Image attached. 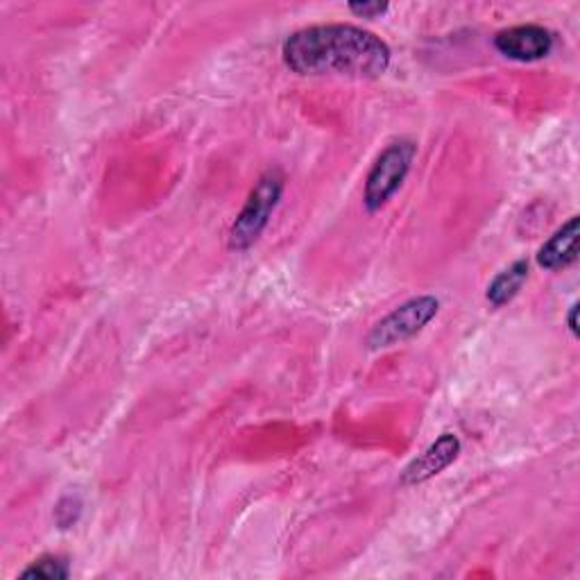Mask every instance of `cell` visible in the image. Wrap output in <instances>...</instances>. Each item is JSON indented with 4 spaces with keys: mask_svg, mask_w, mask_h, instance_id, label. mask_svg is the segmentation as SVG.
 <instances>
[{
    "mask_svg": "<svg viewBox=\"0 0 580 580\" xmlns=\"http://www.w3.org/2000/svg\"><path fill=\"white\" fill-rule=\"evenodd\" d=\"M461 454V440L454 433H442L422 456H417L404 472L402 485H420L442 470H446Z\"/></svg>",
    "mask_w": 580,
    "mask_h": 580,
    "instance_id": "cell-6",
    "label": "cell"
},
{
    "mask_svg": "<svg viewBox=\"0 0 580 580\" xmlns=\"http://www.w3.org/2000/svg\"><path fill=\"white\" fill-rule=\"evenodd\" d=\"M69 562L59 556H43L35 560L21 576L23 578H46V580H63L69 578Z\"/></svg>",
    "mask_w": 580,
    "mask_h": 580,
    "instance_id": "cell-9",
    "label": "cell"
},
{
    "mask_svg": "<svg viewBox=\"0 0 580 580\" xmlns=\"http://www.w3.org/2000/svg\"><path fill=\"white\" fill-rule=\"evenodd\" d=\"M567 322H569V332H571L573 336H578V302H573V304H571Z\"/></svg>",
    "mask_w": 580,
    "mask_h": 580,
    "instance_id": "cell-12",
    "label": "cell"
},
{
    "mask_svg": "<svg viewBox=\"0 0 580 580\" xmlns=\"http://www.w3.org/2000/svg\"><path fill=\"white\" fill-rule=\"evenodd\" d=\"M527 279H529V262H524V259L514 262L508 271H503L494 277V282L488 288V302L497 308L508 304L514 295L522 291Z\"/></svg>",
    "mask_w": 580,
    "mask_h": 580,
    "instance_id": "cell-8",
    "label": "cell"
},
{
    "mask_svg": "<svg viewBox=\"0 0 580 580\" xmlns=\"http://www.w3.org/2000/svg\"><path fill=\"white\" fill-rule=\"evenodd\" d=\"M286 67L297 76L381 78L391 67V48L370 30L350 23L297 30L282 48Z\"/></svg>",
    "mask_w": 580,
    "mask_h": 580,
    "instance_id": "cell-1",
    "label": "cell"
},
{
    "mask_svg": "<svg viewBox=\"0 0 580 580\" xmlns=\"http://www.w3.org/2000/svg\"><path fill=\"white\" fill-rule=\"evenodd\" d=\"M438 311H440V302L433 295H420L404 302L393 313L385 315L381 322H376L374 330L367 336V347L383 350L417 336L438 315Z\"/></svg>",
    "mask_w": 580,
    "mask_h": 580,
    "instance_id": "cell-4",
    "label": "cell"
},
{
    "mask_svg": "<svg viewBox=\"0 0 580 580\" xmlns=\"http://www.w3.org/2000/svg\"><path fill=\"white\" fill-rule=\"evenodd\" d=\"M494 48L514 61H538L551 52L553 35L542 26L508 28L494 37Z\"/></svg>",
    "mask_w": 580,
    "mask_h": 580,
    "instance_id": "cell-5",
    "label": "cell"
},
{
    "mask_svg": "<svg viewBox=\"0 0 580 580\" xmlns=\"http://www.w3.org/2000/svg\"><path fill=\"white\" fill-rule=\"evenodd\" d=\"M391 10L389 3H350V12L363 19H374Z\"/></svg>",
    "mask_w": 580,
    "mask_h": 580,
    "instance_id": "cell-11",
    "label": "cell"
},
{
    "mask_svg": "<svg viewBox=\"0 0 580 580\" xmlns=\"http://www.w3.org/2000/svg\"><path fill=\"white\" fill-rule=\"evenodd\" d=\"M80 512H82V501L78 497L73 494L63 497L55 508V520L59 529H71L80 520Z\"/></svg>",
    "mask_w": 580,
    "mask_h": 580,
    "instance_id": "cell-10",
    "label": "cell"
},
{
    "mask_svg": "<svg viewBox=\"0 0 580 580\" xmlns=\"http://www.w3.org/2000/svg\"><path fill=\"white\" fill-rule=\"evenodd\" d=\"M282 193H284V175L279 170H268L266 175H262V179L252 188L243 212L232 225L229 249L243 252L259 240V236L268 227L271 216L275 214L282 200Z\"/></svg>",
    "mask_w": 580,
    "mask_h": 580,
    "instance_id": "cell-2",
    "label": "cell"
},
{
    "mask_svg": "<svg viewBox=\"0 0 580 580\" xmlns=\"http://www.w3.org/2000/svg\"><path fill=\"white\" fill-rule=\"evenodd\" d=\"M578 259V216L569 218L538 252V264L544 271H562Z\"/></svg>",
    "mask_w": 580,
    "mask_h": 580,
    "instance_id": "cell-7",
    "label": "cell"
},
{
    "mask_svg": "<svg viewBox=\"0 0 580 580\" xmlns=\"http://www.w3.org/2000/svg\"><path fill=\"white\" fill-rule=\"evenodd\" d=\"M415 153L417 148L413 141H395L381 153L365 179L363 200L370 212H379L381 207L389 205V200L404 184Z\"/></svg>",
    "mask_w": 580,
    "mask_h": 580,
    "instance_id": "cell-3",
    "label": "cell"
}]
</instances>
